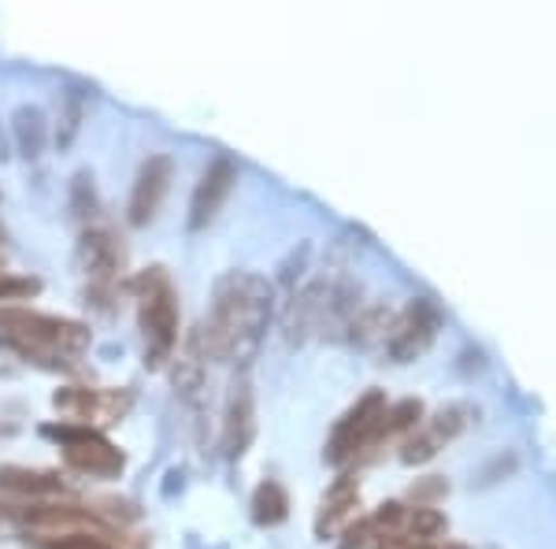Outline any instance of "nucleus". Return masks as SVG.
<instances>
[{"instance_id":"f257e3e1","label":"nucleus","mask_w":556,"mask_h":549,"mask_svg":"<svg viewBox=\"0 0 556 549\" xmlns=\"http://www.w3.org/2000/svg\"><path fill=\"white\" fill-rule=\"evenodd\" d=\"M275 312V290L256 272H227L215 278L212 312L201 327L208 357L223 364H241L260 353L267 335V323Z\"/></svg>"},{"instance_id":"f03ea898","label":"nucleus","mask_w":556,"mask_h":549,"mask_svg":"<svg viewBox=\"0 0 556 549\" xmlns=\"http://www.w3.org/2000/svg\"><path fill=\"white\" fill-rule=\"evenodd\" d=\"M130 294L138 301V327L146 338V367H164L178 346V294L164 267L130 278Z\"/></svg>"},{"instance_id":"7ed1b4c3","label":"nucleus","mask_w":556,"mask_h":549,"mask_svg":"<svg viewBox=\"0 0 556 549\" xmlns=\"http://www.w3.org/2000/svg\"><path fill=\"white\" fill-rule=\"evenodd\" d=\"M0 338H20L64 357H78L83 349H89L86 323L45 316V312H30V309H0Z\"/></svg>"},{"instance_id":"20e7f679","label":"nucleus","mask_w":556,"mask_h":549,"mask_svg":"<svg viewBox=\"0 0 556 549\" xmlns=\"http://www.w3.org/2000/svg\"><path fill=\"white\" fill-rule=\"evenodd\" d=\"M386 394L382 390H367L342 420L334 423L327 442V461L330 464H345L364 457L367 449L382 446V420H386Z\"/></svg>"},{"instance_id":"39448f33","label":"nucleus","mask_w":556,"mask_h":549,"mask_svg":"<svg viewBox=\"0 0 556 549\" xmlns=\"http://www.w3.org/2000/svg\"><path fill=\"white\" fill-rule=\"evenodd\" d=\"M45 438L60 442L64 449V461L83 475H97V479H115L123 475L127 467V457L119 453L101 431H89V427H78V423H45L41 427Z\"/></svg>"},{"instance_id":"423d86ee","label":"nucleus","mask_w":556,"mask_h":549,"mask_svg":"<svg viewBox=\"0 0 556 549\" xmlns=\"http://www.w3.org/2000/svg\"><path fill=\"white\" fill-rule=\"evenodd\" d=\"M438 330H442V309H438L430 297H416L405 309L393 316L390 335H386V353H390L393 364H412L434 346Z\"/></svg>"},{"instance_id":"0eeeda50","label":"nucleus","mask_w":556,"mask_h":549,"mask_svg":"<svg viewBox=\"0 0 556 549\" xmlns=\"http://www.w3.org/2000/svg\"><path fill=\"white\" fill-rule=\"evenodd\" d=\"M52 404L60 409V416L78 427L101 431L119 423L130 412L134 394L130 390H89V386H67V390L52 394Z\"/></svg>"},{"instance_id":"6e6552de","label":"nucleus","mask_w":556,"mask_h":549,"mask_svg":"<svg viewBox=\"0 0 556 549\" xmlns=\"http://www.w3.org/2000/svg\"><path fill=\"white\" fill-rule=\"evenodd\" d=\"M75 260H78V267H83V275H89V283H93V294L112 290V286L119 283V275L127 272V249H123V241L115 238L112 230H101V227L83 230Z\"/></svg>"},{"instance_id":"1a4fd4ad","label":"nucleus","mask_w":556,"mask_h":549,"mask_svg":"<svg viewBox=\"0 0 556 549\" xmlns=\"http://www.w3.org/2000/svg\"><path fill=\"white\" fill-rule=\"evenodd\" d=\"M172 175H175V164L172 157L156 152L141 164L138 178H134V194H130V209H127V220L134 227H146V223L156 220L160 204H164L167 190H172Z\"/></svg>"},{"instance_id":"9d476101","label":"nucleus","mask_w":556,"mask_h":549,"mask_svg":"<svg viewBox=\"0 0 556 549\" xmlns=\"http://www.w3.org/2000/svg\"><path fill=\"white\" fill-rule=\"evenodd\" d=\"M235 183H238V167L230 157H215L212 164L204 167L201 183H197V190H193V201H190V230L208 227L215 215L223 212Z\"/></svg>"},{"instance_id":"9b49d317","label":"nucleus","mask_w":556,"mask_h":549,"mask_svg":"<svg viewBox=\"0 0 556 549\" xmlns=\"http://www.w3.org/2000/svg\"><path fill=\"white\" fill-rule=\"evenodd\" d=\"M253 435H256V398H253V383L241 375L230 386L227 412H223V442H219L223 457H230V461L245 457Z\"/></svg>"},{"instance_id":"f8f14e48","label":"nucleus","mask_w":556,"mask_h":549,"mask_svg":"<svg viewBox=\"0 0 556 549\" xmlns=\"http://www.w3.org/2000/svg\"><path fill=\"white\" fill-rule=\"evenodd\" d=\"M356 509H361V486H356L353 475H342V479H334V486L323 494L316 512V535L334 538L338 531H345L356 520Z\"/></svg>"},{"instance_id":"ddd939ff","label":"nucleus","mask_w":556,"mask_h":549,"mask_svg":"<svg viewBox=\"0 0 556 549\" xmlns=\"http://www.w3.org/2000/svg\"><path fill=\"white\" fill-rule=\"evenodd\" d=\"M67 486L56 472H41V467L23 464H0V494H20V498H52L64 494Z\"/></svg>"},{"instance_id":"4468645a","label":"nucleus","mask_w":556,"mask_h":549,"mask_svg":"<svg viewBox=\"0 0 556 549\" xmlns=\"http://www.w3.org/2000/svg\"><path fill=\"white\" fill-rule=\"evenodd\" d=\"M12 134H15V149L23 152L26 160H38L45 146H49V120L38 104H23L15 108L12 115Z\"/></svg>"},{"instance_id":"2eb2a0df","label":"nucleus","mask_w":556,"mask_h":549,"mask_svg":"<svg viewBox=\"0 0 556 549\" xmlns=\"http://www.w3.org/2000/svg\"><path fill=\"white\" fill-rule=\"evenodd\" d=\"M249 509H253V520L260 527H278L286 516H290V498H286L282 483L267 479V483L256 486L253 506H249Z\"/></svg>"},{"instance_id":"dca6fc26","label":"nucleus","mask_w":556,"mask_h":549,"mask_svg":"<svg viewBox=\"0 0 556 549\" xmlns=\"http://www.w3.org/2000/svg\"><path fill=\"white\" fill-rule=\"evenodd\" d=\"M419 420H424V401L419 398H405V401L390 404L382 420V442H390V438H397V435H412V431L419 427Z\"/></svg>"},{"instance_id":"f3484780","label":"nucleus","mask_w":556,"mask_h":549,"mask_svg":"<svg viewBox=\"0 0 556 549\" xmlns=\"http://www.w3.org/2000/svg\"><path fill=\"white\" fill-rule=\"evenodd\" d=\"M405 535L416 542H434L438 535H445V516L434 506H416L405 516Z\"/></svg>"},{"instance_id":"a211bd4d","label":"nucleus","mask_w":556,"mask_h":549,"mask_svg":"<svg viewBox=\"0 0 556 549\" xmlns=\"http://www.w3.org/2000/svg\"><path fill=\"white\" fill-rule=\"evenodd\" d=\"M71 212L83 223L97 220V212H101V197H97V186L89 171H78V175L71 178Z\"/></svg>"},{"instance_id":"6ab92c4d","label":"nucleus","mask_w":556,"mask_h":549,"mask_svg":"<svg viewBox=\"0 0 556 549\" xmlns=\"http://www.w3.org/2000/svg\"><path fill=\"white\" fill-rule=\"evenodd\" d=\"M26 546H34V549H119L108 542V538L83 535V531H71V535H30Z\"/></svg>"},{"instance_id":"aec40b11","label":"nucleus","mask_w":556,"mask_h":549,"mask_svg":"<svg viewBox=\"0 0 556 549\" xmlns=\"http://www.w3.org/2000/svg\"><path fill=\"white\" fill-rule=\"evenodd\" d=\"M464 416H468V409H464V404H450V409H442L434 420L427 423V431L438 438V442L445 446V442H450V438H456V435H460V431H464V423H468Z\"/></svg>"},{"instance_id":"412c9836","label":"nucleus","mask_w":556,"mask_h":549,"mask_svg":"<svg viewBox=\"0 0 556 549\" xmlns=\"http://www.w3.org/2000/svg\"><path fill=\"white\" fill-rule=\"evenodd\" d=\"M442 449V442H438L434 435L424 427V431H412V435L405 438V446H401V461L405 464H427L430 457Z\"/></svg>"},{"instance_id":"4be33fe9","label":"nucleus","mask_w":556,"mask_h":549,"mask_svg":"<svg viewBox=\"0 0 556 549\" xmlns=\"http://www.w3.org/2000/svg\"><path fill=\"white\" fill-rule=\"evenodd\" d=\"M38 294H41V278L0 272V301H30Z\"/></svg>"},{"instance_id":"5701e85b","label":"nucleus","mask_w":556,"mask_h":549,"mask_svg":"<svg viewBox=\"0 0 556 549\" xmlns=\"http://www.w3.org/2000/svg\"><path fill=\"white\" fill-rule=\"evenodd\" d=\"M78 127H83V101H78V97L71 93V97H67V104H64V115H60L56 146H60V149H71V141H75Z\"/></svg>"},{"instance_id":"b1692460","label":"nucleus","mask_w":556,"mask_h":549,"mask_svg":"<svg viewBox=\"0 0 556 549\" xmlns=\"http://www.w3.org/2000/svg\"><path fill=\"white\" fill-rule=\"evenodd\" d=\"M375 542H379V531H375L371 516H361V520H353V524L345 527V535H342V542H338V549H367V546H375Z\"/></svg>"},{"instance_id":"393cba45","label":"nucleus","mask_w":556,"mask_h":549,"mask_svg":"<svg viewBox=\"0 0 556 549\" xmlns=\"http://www.w3.org/2000/svg\"><path fill=\"white\" fill-rule=\"evenodd\" d=\"M416 549H468V546H460V542H424V546H416Z\"/></svg>"},{"instance_id":"a878e982","label":"nucleus","mask_w":556,"mask_h":549,"mask_svg":"<svg viewBox=\"0 0 556 549\" xmlns=\"http://www.w3.org/2000/svg\"><path fill=\"white\" fill-rule=\"evenodd\" d=\"M8 157V138H4V130H0V160Z\"/></svg>"},{"instance_id":"bb28decb","label":"nucleus","mask_w":556,"mask_h":549,"mask_svg":"<svg viewBox=\"0 0 556 549\" xmlns=\"http://www.w3.org/2000/svg\"><path fill=\"white\" fill-rule=\"evenodd\" d=\"M0 272H4V257H0Z\"/></svg>"},{"instance_id":"cd10ccee","label":"nucleus","mask_w":556,"mask_h":549,"mask_svg":"<svg viewBox=\"0 0 556 549\" xmlns=\"http://www.w3.org/2000/svg\"><path fill=\"white\" fill-rule=\"evenodd\" d=\"M0 241H4V230H0Z\"/></svg>"}]
</instances>
